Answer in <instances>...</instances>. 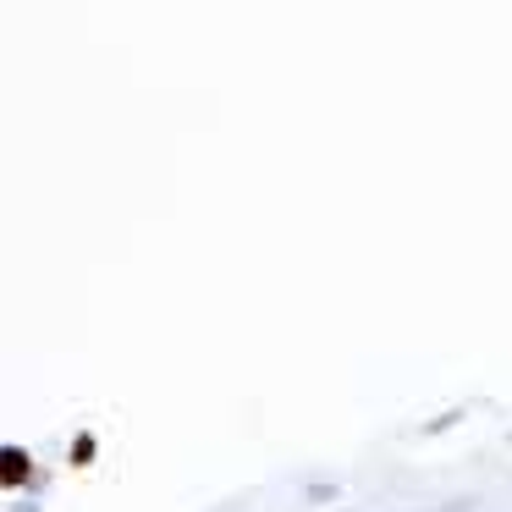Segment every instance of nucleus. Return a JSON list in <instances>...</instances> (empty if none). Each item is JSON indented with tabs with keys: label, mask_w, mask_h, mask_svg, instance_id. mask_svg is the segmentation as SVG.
Returning a JSON list of instances; mask_svg holds the SVG:
<instances>
[{
	"label": "nucleus",
	"mask_w": 512,
	"mask_h": 512,
	"mask_svg": "<svg viewBox=\"0 0 512 512\" xmlns=\"http://www.w3.org/2000/svg\"><path fill=\"white\" fill-rule=\"evenodd\" d=\"M28 468H34V463H28L23 446H6V452H0V479H6V485H23Z\"/></svg>",
	"instance_id": "f257e3e1"
}]
</instances>
